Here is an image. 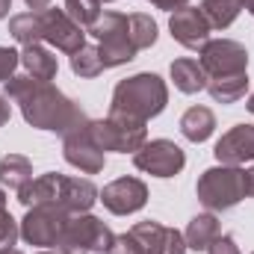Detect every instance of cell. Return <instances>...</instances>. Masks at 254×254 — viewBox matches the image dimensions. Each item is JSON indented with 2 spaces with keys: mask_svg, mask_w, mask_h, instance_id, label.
Listing matches in <instances>:
<instances>
[{
  "mask_svg": "<svg viewBox=\"0 0 254 254\" xmlns=\"http://www.w3.org/2000/svg\"><path fill=\"white\" fill-rule=\"evenodd\" d=\"M6 98L18 101L27 125L39 127V130H54V133L68 136L71 130H77L89 122L86 113L71 98H65L57 86L33 80L30 74L6 80Z\"/></svg>",
  "mask_w": 254,
  "mask_h": 254,
  "instance_id": "obj_1",
  "label": "cell"
},
{
  "mask_svg": "<svg viewBox=\"0 0 254 254\" xmlns=\"http://www.w3.org/2000/svg\"><path fill=\"white\" fill-rule=\"evenodd\" d=\"M166 104H169L166 83L157 74H136V77H127L116 86L110 113L148 122V119L160 116L166 110Z\"/></svg>",
  "mask_w": 254,
  "mask_h": 254,
  "instance_id": "obj_2",
  "label": "cell"
},
{
  "mask_svg": "<svg viewBox=\"0 0 254 254\" xmlns=\"http://www.w3.org/2000/svg\"><path fill=\"white\" fill-rule=\"evenodd\" d=\"M243 172L246 169H240V166H213V169H207L201 178H198V201L207 207V210H213V213H219V210H231V207H237L243 198H246V184H243Z\"/></svg>",
  "mask_w": 254,
  "mask_h": 254,
  "instance_id": "obj_3",
  "label": "cell"
},
{
  "mask_svg": "<svg viewBox=\"0 0 254 254\" xmlns=\"http://www.w3.org/2000/svg\"><path fill=\"white\" fill-rule=\"evenodd\" d=\"M116 246V234L95 216L77 213L65 222L63 234L57 240L60 254H89V252H101L110 254V249Z\"/></svg>",
  "mask_w": 254,
  "mask_h": 254,
  "instance_id": "obj_4",
  "label": "cell"
},
{
  "mask_svg": "<svg viewBox=\"0 0 254 254\" xmlns=\"http://www.w3.org/2000/svg\"><path fill=\"white\" fill-rule=\"evenodd\" d=\"M86 127H89L92 142H95L101 151H119V154L133 151V154H136V151L148 142L145 122L130 119V116H116V113H110L104 122H89Z\"/></svg>",
  "mask_w": 254,
  "mask_h": 254,
  "instance_id": "obj_5",
  "label": "cell"
},
{
  "mask_svg": "<svg viewBox=\"0 0 254 254\" xmlns=\"http://www.w3.org/2000/svg\"><path fill=\"white\" fill-rule=\"evenodd\" d=\"M89 33L101 42L98 45V54L104 60V68L125 65L136 57V48H133L130 30H127V15H122V12H104L89 27Z\"/></svg>",
  "mask_w": 254,
  "mask_h": 254,
  "instance_id": "obj_6",
  "label": "cell"
},
{
  "mask_svg": "<svg viewBox=\"0 0 254 254\" xmlns=\"http://www.w3.org/2000/svg\"><path fill=\"white\" fill-rule=\"evenodd\" d=\"M68 219H71V213L63 210L60 204H36L27 210V216L21 222V237L30 246H42V249L57 246Z\"/></svg>",
  "mask_w": 254,
  "mask_h": 254,
  "instance_id": "obj_7",
  "label": "cell"
},
{
  "mask_svg": "<svg viewBox=\"0 0 254 254\" xmlns=\"http://www.w3.org/2000/svg\"><path fill=\"white\" fill-rule=\"evenodd\" d=\"M133 163L139 172H148L154 178H175L187 166V157L172 139H151L133 154Z\"/></svg>",
  "mask_w": 254,
  "mask_h": 254,
  "instance_id": "obj_8",
  "label": "cell"
},
{
  "mask_svg": "<svg viewBox=\"0 0 254 254\" xmlns=\"http://www.w3.org/2000/svg\"><path fill=\"white\" fill-rule=\"evenodd\" d=\"M42 42L54 45L63 54H77L86 45V30L68 18L65 9H42Z\"/></svg>",
  "mask_w": 254,
  "mask_h": 254,
  "instance_id": "obj_9",
  "label": "cell"
},
{
  "mask_svg": "<svg viewBox=\"0 0 254 254\" xmlns=\"http://www.w3.org/2000/svg\"><path fill=\"white\" fill-rule=\"evenodd\" d=\"M201 65L207 77H225V74H243L249 68V51L240 42L231 39H213L201 48Z\"/></svg>",
  "mask_w": 254,
  "mask_h": 254,
  "instance_id": "obj_10",
  "label": "cell"
},
{
  "mask_svg": "<svg viewBox=\"0 0 254 254\" xmlns=\"http://www.w3.org/2000/svg\"><path fill=\"white\" fill-rule=\"evenodd\" d=\"M166 234L169 228L160 222H139L127 234L116 237L110 254H166Z\"/></svg>",
  "mask_w": 254,
  "mask_h": 254,
  "instance_id": "obj_11",
  "label": "cell"
},
{
  "mask_svg": "<svg viewBox=\"0 0 254 254\" xmlns=\"http://www.w3.org/2000/svg\"><path fill=\"white\" fill-rule=\"evenodd\" d=\"M89 125V122H86ZM77 127V130H71L68 136H65V160L74 166V169H80V172H86V175H98V172H104V166H107V157H104V151L92 142V136H89V127Z\"/></svg>",
  "mask_w": 254,
  "mask_h": 254,
  "instance_id": "obj_12",
  "label": "cell"
},
{
  "mask_svg": "<svg viewBox=\"0 0 254 254\" xmlns=\"http://www.w3.org/2000/svg\"><path fill=\"white\" fill-rule=\"evenodd\" d=\"M169 30H172V39L181 42L184 48L201 51V48L210 42V30H213V27H210V21L204 18L201 6H198V9H195V6H184V9H178V12L172 15Z\"/></svg>",
  "mask_w": 254,
  "mask_h": 254,
  "instance_id": "obj_13",
  "label": "cell"
},
{
  "mask_svg": "<svg viewBox=\"0 0 254 254\" xmlns=\"http://www.w3.org/2000/svg\"><path fill=\"white\" fill-rule=\"evenodd\" d=\"M101 201L110 213L116 216H130L136 210L145 207L148 201V187L139 181V178H119L113 184H107L104 192H101Z\"/></svg>",
  "mask_w": 254,
  "mask_h": 254,
  "instance_id": "obj_14",
  "label": "cell"
},
{
  "mask_svg": "<svg viewBox=\"0 0 254 254\" xmlns=\"http://www.w3.org/2000/svg\"><path fill=\"white\" fill-rule=\"evenodd\" d=\"M216 160L222 166H243L254 160V125H237L216 142Z\"/></svg>",
  "mask_w": 254,
  "mask_h": 254,
  "instance_id": "obj_15",
  "label": "cell"
},
{
  "mask_svg": "<svg viewBox=\"0 0 254 254\" xmlns=\"http://www.w3.org/2000/svg\"><path fill=\"white\" fill-rule=\"evenodd\" d=\"M63 187H65V175H42V178H33L30 184H24L18 190V201L27 210L36 207V204H60L63 207Z\"/></svg>",
  "mask_w": 254,
  "mask_h": 254,
  "instance_id": "obj_16",
  "label": "cell"
},
{
  "mask_svg": "<svg viewBox=\"0 0 254 254\" xmlns=\"http://www.w3.org/2000/svg\"><path fill=\"white\" fill-rule=\"evenodd\" d=\"M101 192L95 190L92 181L86 178H65V187H63V207L77 216V213H89V207L98 201Z\"/></svg>",
  "mask_w": 254,
  "mask_h": 254,
  "instance_id": "obj_17",
  "label": "cell"
},
{
  "mask_svg": "<svg viewBox=\"0 0 254 254\" xmlns=\"http://www.w3.org/2000/svg\"><path fill=\"white\" fill-rule=\"evenodd\" d=\"M21 65L27 68V74H30L33 80H42V83H51V80L57 77V71H60L57 57H54L51 51H45L42 45H27V48L21 51Z\"/></svg>",
  "mask_w": 254,
  "mask_h": 254,
  "instance_id": "obj_18",
  "label": "cell"
},
{
  "mask_svg": "<svg viewBox=\"0 0 254 254\" xmlns=\"http://www.w3.org/2000/svg\"><path fill=\"white\" fill-rule=\"evenodd\" d=\"M172 80H175V86L184 92V95H195V92H201V89H207V71H204V65L198 63V60H190V57H184V60H175L172 63Z\"/></svg>",
  "mask_w": 254,
  "mask_h": 254,
  "instance_id": "obj_19",
  "label": "cell"
},
{
  "mask_svg": "<svg viewBox=\"0 0 254 254\" xmlns=\"http://www.w3.org/2000/svg\"><path fill=\"white\" fill-rule=\"evenodd\" d=\"M216 237H219V219H216L213 213H198V216H192L190 225H187V231H184L187 249H195V252H207Z\"/></svg>",
  "mask_w": 254,
  "mask_h": 254,
  "instance_id": "obj_20",
  "label": "cell"
},
{
  "mask_svg": "<svg viewBox=\"0 0 254 254\" xmlns=\"http://www.w3.org/2000/svg\"><path fill=\"white\" fill-rule=\"evenodd\" d=\"M213 130H216V116L207 107H190L184 113V119H181V133L190 142H195V145L198 142H207L213 136Z\"/></svg>",
  "mask_w": 254,
  "mask_h": 254,
  "instance_id": "obj_21",
  "label": "cell"
},
{
  "mask_svg": "<svg viewBox=\"0 0 254 254\" xmlns=\"http://www.w3.org/2000/svg\"><path fill=\"white\" fill-rule=\"evenodd\" d=\"M207 92L213 95V101L222 104H234L240 98H246L249 92V74H225V77H210L207 80Z\"/></svg>",
  "mask_w": 254,
  "mask_h": 254,
  "instance_id": "obj_22",
  "label": "cell"
},
{
  "mask_svg": "<svg viewBox=\"0 0 254 254\" xmlns=\"http://www.w3.org/2000/svg\"><path fill=\"white\" fill-rule=\"evenodd\" d=\"M33 181V163L21 154H9L0 160V184L9 187V190H21L24 184Z\"/></svg>",
  "mask_w": 254,
  "mask_h": 254,
  "instance_id": "obj_23",
  "label": "cell"
},
{
  "mask_svg": "<svg viewBox=\"0 0 254 254\" xmlns=\"http://www.w3.org/2000/svg\"><path fill=\"white\" fill-rule=\"evenodd\" d=\"M243 9H246L243 0H204V3H201V12H204V18L210 21L213 30L231 27Z\"/></svg>",
  "mask_w": 254,
  "mask_h": 254,
  "instance_id": "obj_24",
  "label": "cell"
},
{
  "mask_svg": "<svg viewBox=\"0 0 254 254\" xmlns=\"http://www.w3.org/2000/svg\"><path fill=\"white\" fill-rule=\"evenodd\" d=\"M9 33L15 42H21L24 48L27 45H39L42 42V15L39 12H24V15H15L9 21Z\"/></svg>",
  "mask_w": 254,
  "mask_h": 254,
  "instance_id": "obj_25",
  "label": "cell"
},
{
  "mask_svg": "<svg viewBox=\"0 0 254 254\" xmlns=\"http://www.w3.org/2000/svg\"><path fill=\"white\" fill-rule=\"evenodd\" d=\"M127 30H130V42L136 51H145L157 42V24L151 15H142V12L127 15Z\"/></svg>",
  "mask_w": 254,
  "mask_h": 254,
  "instance_id": "obj_26",
  "label": "cell"
},
{
  "mask_svg": "<svg viewBox=\"0 0 254 254\" xmlns=\"http://www.w3.org/2000/svg\"><path fill=\"white\" fill-rule=\"evenodd\" d=\"M71 71L77 77H98L104 71V60L98 54V48L92 45H83L77 54H71Z\"/></svg>",
  "mask_w": 254,
  "mask_h": 254,
  "instance_id": "obj_27",
  "label": "cell"
},
{
  "mask_svg": "<svg viewBox=\"0 0 254 254\" xmlns=\"http://www.w3.org/2000/svg\"><path fill=\"white\" fill-rule=\"evenodd\" d=\"M65 12L74 24L92 27L101 18V0H65Z\"/></svg>",
  "mask_w": 254,
  "mask_h": 254,
  "instance_id": "obj_28",
  "label": "cell"
},
{
  "mask_svg": "<svg viewBox=\"0 0 254 254\" xmlns=\"http://www.w3.org/2000/svg\"><path fill=\"white\" fill-rule=\"evenodd\" d=\"M18 237H21V228L9 216V210H6V192L0 190V252L3 249H12Z\"/></svg>",
  "mask_w": 254,
  "mask_h": 254,
  "instance_id": "obj_29",
  "label": "cell"
},
{
  "mask_svg": "<svg viewBox=\"0 0 254 254\" xmlns=\"http://www.w3.org/2000/svg\"><path fill=\"white\" fill-rule=\"evenodd\" d=\"M18 65H21V54H18V51H12V48H0V83L12 80V74H15Z\"/></svg>",
  "mask_w": 254,
  "mask_h": 254,
  "instance_id": "obj_30",
  "label": "cell"
},
{
  "mask_svg": "<svg viewBox=\"0 0 254 254\" xmlns=\"http://www.w3.org/2000/svg\"><path fill=\"white\" fill-rule=\"evenodd\" d=\"M207 254H240V249H237V243H234L231 234H219L213 240V246L207 249Z\"/></svg>",
  "mask_w": 254,
  "mask_h": 254,
  "instance_id": "obj_31",
  "label": "cell"
},
{
  "mask_svg": "<svg viewBox=\"0 0 254 254\" xmlns=\"http://www.w3.org/2000/svg\"><path fill=\"white\" fill-rule=\"evenodd\" d=\"M166 254H187V240L175 228H169V234H166Z\"/></svg>",
  "mask_w": 254,
  "mask_h": 254,
  "instance_id": "obj_32",
  "label": "cell"
},
{
  "mask_svg": "<svg viewBox=\"0 0 254 254\" xmlns=\"http://www.w3.org/2000/svg\"><path fill=\"white\" fill-rule=\"evenodd\" d=\"M157 9H169V12H178V9H184L190 0H151Z\"/></svg>",
  "mask_w": 254,
  "mask_h": 254,
  "instance_id": "obj_33",
  "label": "cell"
},
{
  "mask_svg": "<svg viewBox=\"0 0 254 254\" xmlns=\"http://www.w3.org/2000/svg\"><path fill=\"white\" fill-rule=\"evenodd\" d=\"M243 184H246V198H254V166L243 172Z\"/></svg>",
  "mask_w": 254,
  "mask_h": 254,
  "instance_id": "obj_34",
  "label": "cell"
},
{
  "mask_svg": "<svg viewBox=\"0 0 254 254\" xmlns=\"http://www.w3.org/2000/svg\"><path fill=\"white\" fill-rule=\"evenodd\" d=\"M9 116H12V107H9V98L6 95H0V127L9 122Z\"/></svg>",
  "mask_w": 254,
  "mask_h": 254,
  "instance_id": "obj_35",
  "label": "cell"
},
{
  "mask_svg": "<svg viewBox=\"0 0 254 254\" xmlns=\"http://www.w3.org/2000/svg\"><path fill=\"white\" fill-rule=\"evenodd\" d=\"M27 6H30L33 12H42V9H48V6H51V0H27Z\"/></svg>",
  "mask_w": 254,
  "mask_h": 254,
  "instance_id": "obj_36",
  "label": "cell"
},
{
  "mask_svg": "<svg viewBox=\"0 0 254 254\" xmlns=\"http://www.w3.org/2000/svg\"><path fill=\"white\" fill-rule=\"evenodd\" d=\"M9 9H12V0H0V18H6Z\"/></svg>",
  "mask_w": 254,
  "mask_h": 254,
  "instance_id": "obj_37",
  "label": "cell"
},
{
  "mask_svg": "<svg viewBox=\"0 0 254 254\" xmlns=\"http://www.w3.org/2000/svg\"><path fill=\"white\" fill-rule=\"evenodd\" d=\"M243 6H246V9H249V12L254 15V0H243Z\"/></svg>",
  "mask_w": 254,
  "mask_h": 254,
  "instance_id": "obj_38",
  "label": "cell"
},
{
  "mask_svg": "<svg viewBox=\"0 0 254 254\" xmlns=\"http://www.w3.org/2000/svg\"><path fill=\"white\" fill-rule=\"evenodd\" d=\"M0 254H24V252H18V249H3Z\"/></svg>",
  "mask_w": 254,
  "mask_h": 254,
  "instance_id": "obj_39",
  "label": "cell"
},
{
  "mask_svg": "<svg viewBox=\"0 0 254 254\" xmlns=\"http://www.w3.org/2000/svg\"><path fill=\"white\" fill-rule=\"evenodd\" d=\"M249 110H252V113H254V92H252V95H249Z\"/></svg>",
  "mask_w": 254,
  "mask_h": 254,
  "instance_id": "obj_40",
  "label": "cell"
},
{
  "mask_svg": "<svg viewBox=\"0 0 254 254\" xmlns=\"http://www.w3.org/2000/svg\"><path fill=\"white\" fill-rule=\"evenodd\" d=\"M39 254H51V252H39Z\"/></svg>",
  "mask_w": 254,
  "mask_h": 254,
  "instance_id": "obj_41",
  "label": "cell"
},
{
  "mask_svg": "<svg viewBox=\"0 0 254 254\" xmlns=\"http://www.w3.org/2000/svg\"><path fill=\"white\" fill-rule=\"evenodd\" d=\"M107 3H113V0H107Z\"/></svg>",
  "mask_w": 254,
  "mask_h": 254,
  "instance_id": "obj_42",
  "label": "cell"
}]
</instances>
